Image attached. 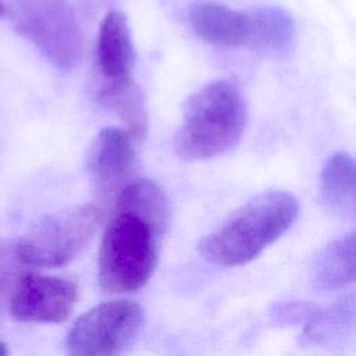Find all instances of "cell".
<instances>
[{
	"mask_svg": "<svg viewBox=\"0 0 356 356\" xmlns=\"http://www.w3.org/2000/svg\"><path fill=\"white\" fill-rule=\"evenodd\" d=\"M4 14V6H3V3L0 1V17Z\"/></svg>",
	"mask_w": 356,
	"mask_h": 356,
	"instance_id": "cell-17",
	"label": "cell"
},
{
	"mask_svg": "<svg viewBox=\"0 0 356 356\" xmlns=\"http://www.w3.org/2000/svg\"><path fill=\"white\" fill-rule=\"evenodd\" d=\"M298 213L299 203L292 193L282 189L259 193L206 235L199 242V253L218 266L245 264L281 238Z\"/></svg>",
	"mask_w": 356,
	"mask_h": 356,
	"instance_id": "cell-1",
	"label": "cell"
},
{
	"mask_svg": "<svg viewBox=\"0 0 356 356\" xmlns=\"http://www.w3.org/2000/svg\"><path fill=\"white\" fill-rule=\"evenodd\" d=\"M245 125L246 104L238 85L216 79L186 100L175 150L188 160L216 157L235 146Z\"/></svg>",
	"mask_w": 356,
	"mask_h": 356,
	"instance_id": "cell-3",
	"label": "cell"
},
{
	"mask_svg": "<svg viewBox=\"0 0 356 356\" xmlns=\"http://www.w3.org/2000/svg\"><path fill=\"white\" fill-rule=\"evenodd\" d=\"M143 325L142 307L131 300H113L83 313L67 337L68 356H120Z\"/></svg>",
	"mask_w": 356,
	"mask_h": 356,
	"instance_id": "cell-6",
	"label": "cell"
},
{
	"mask_svg": "<svg viewBox=\"0 0 356 356\" xmlns=\"http://www.w3.org/2000/svg\"><path fill=\"white\" fill-rule=\"evenodd\" d=\"M135 163V142L127 131L103 128L88 152V172L102 193L120 192L128 184Z\"/></svg>",
	"mask_w": 356,
	"mask_h": 356,
	"instance_id": "cell-8",
	"label": "cell"
},
{
	"mask_svg": "<svg viewBox=\"0 0 356 356\" xmlns=\"http://www.w3.org/2000/svg\"><path fill=\"white\" fill-rule=\"evenodd\" d=\"M8 355V348L4 342L0 341V356H7Z\"/></svg>",
	"mask_w": 356,
	"mask_h": 356,
	"instance_id": "cell-16",
	"label": "cell"
},
{
	"mask_svg": "<svg viewBox=\"0 0 356 356\" xmlns=\"http://www.w3.org/2000/svg\"><path fill=\"white\" fill-rule=\"evenodd\" d=\"M314 282L320 288L337 289L355 280V234L343 235L328 243L313 266Z\"/></svg>",
	"mask_w": 356,
	"mask_h": 356,
	"instance_id": "cell-13",
	"label": "cell"
},
{
	"mask_svg": "<svg viewBox=\"0 0 356 356\" xmlns=\"http://www.w3.org/2000/svg\"><path fill=\"white\" fill-rule=\"evenodd\" d=\"M14 29L56 67L72 68L81 58L82 33L65 0H8Z\"/></svg>",
	"mask_w": 356,
	"mask_h": 356,
	"instance_id": "cell-5",
	"label": "cell"
},
{
	"mask_svg": "<svg viewBox=\"0 0 356 356\" xmlns=\"http://www.w3.org/2000/svg\"><path fill=\"white\" fill-rule=\"evenodd\" d=\"M100 218L99 207L89 203L44 216L14 242L15 254L25 267L68 264L92 241Z\"/></svg>",
	"mask_w": 356,
	"mask_h": 356,
	"instance_id": "cell-4",
	"label": "cell"
},
{
	"mask_svg": "<svg viewBox=\"0 0 356 356\" xmlns=\"http://www.w3.org/2000/svg\"><path fill=\"white\" fill-rule=\"evenodd\" d=\"M355 160L346 152H337L325 161L320 175V197L334 213H349L355 206Z\"/></svg>",
	"mask_w": 356,
	"mask_h": 356,
	"instance_id": "cell-12",
	"label": "cell"
},
{
	"mask_svg": "<svg viewBox=\"0 0 356 356\" xmlns=\"http://www.w3.org/2000/svg\"><path fill=\"white\" fill-rule=\"evenodd\" d=\"M165 228L135 210L114 206L99 250V285L114 293L140 289L156 268Z\"/></svg>",
	"mask_w": 356,
	"mask_h": 356,
	"instance_id": "cell-2",
	"label": "cell"
},
{
	"mask_svg": "<svg viewBox=\"0 0 356 356\" xmlns=\"http://www.w3.org/2000/svg\"><path fill=\"white\" fill-rule=\"evenodd\" d=\"M25 271V266L15 254L14 243L0 241V320L8 309L11 295Z\"/></svg>",
	"mask_w": 356,
	"mask_h": 356,
	"instance_id": "cell-15",
	"label": "cell"
},
{
	"mask_svg": "<svg viewBox=\"0 0 356 356\" xmlns=\"http://www.w3.org/2000/svg\"><path fill=\"white\" fill-rule=\"evenodd\" d=\"M100 103L117 114L127 125V132L135 143H140L147 128L145 97L132 76L104 82L99 93Z\"/></svg>",
	"mask_w": 356,
	"mask_h": 356,
	"instance_id": "cell-11",
	"label": "cell"
},
{
	"mask_svg": "<svg viewBox=\"0 0 356 356\" xmlns=\"http://www.w3.org/2000/svg\"><path fill=\"white\" fill-rule=\"evenodd\" d=\"M96 60L104 82L131 78L135 49L124 13L114 10L102 19L96 43Z\"/></svg>",
	"mask_w": 356,
	"mask_h": 356,
	"instance_id": "cell-10",
	"label": "cell"
},
{
	"mask_svg": "<svg viewBox=\"0 0 356 356\" xmlns=\"http://www.w3.org/2000/svg\"><path fill=\"white\" fill-rule=\"evenodd\" d=\"M249 11L252 21L249 49L281 50L291 43L295 24L285 10L275 6H261Z\"/></svg>",
	"mask_w": 356,
	"mask_h": 356,
	"instance_id": "cell-14",
	"label": "cell"
},
{
	"mask_svg": "<svg viewBox=\"0 0 356 356\" xmlns=\"http://www.w3.org/2000/svg\"><path fill=\"white\" fill-rule=\"evenodd\" d=\"M197 38L218 47H248L250 43V11L235 10L214 1H197L188 13Z\"/></svg>",
	"mask_w": 356,
	"mask_h": 356,
	"instance_id": "cell-9",
	"label": "cell"
},
{
	"mask_svg": "<svg viewBox=\"0 0 356 356\" xmlns=\"http://www.w3.org/2000/svg\"><path fill=\"white\" fill-rule=\"evenodd\" d=\"M76 300L75 282L25 271L11 295L8 312L18 321L58 324L70 317Z\"/></svg>",
	"mask_w": 356,
	"mask_h": 356,
	"instance_id": "cell-7",
	"label": "cell"
}]
</instances>
